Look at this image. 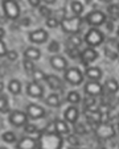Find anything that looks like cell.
<instances>
[{"label":"cell","instance_id":"1","mask_svg":"<svg viewBox=\"0 0 119 149\" xmlns=\"http://www.w3.org/2000/svg\"><path fill=\"white\" fill-rule=\"evenodd\" d=\"M37 141V149H62L64 146V137L57 132L49 131L48 128L41 131L38 135Z\"/></svg>","mask_w":119,"mask_h":149},{"label":"cell","instance_id":"2","mask_svg":"<svg viewBox=\"0 0 119 149\" xmlns=\"http://www.w3.org/2000/svg\"><path fill=\"white\" fill-rule=\"evenodd\" d=\"M64 78L71 86H79L83 82V73L78 68H68L64 73Z\"/></svg>","mask_w":119,"mask_h":149},{"label":"cell","instance_id":"3","mask_svg":"<svg viewBox=\"0 0 119 149\" xmlns=\"http://www.w3.org/2000/svg\"><path fill=\"white\" fill-rule=\"evenodd\" d=\"M60 25H61V28L66 33L77 34L79 32V28H81V17L76 16V17H71V19H64L60 23Z\"/></svg>","mask_w":119,"mask_h":149},{"label":"cell","instance_id":"4","mask_svg":"<svg viewBox=\"0 0 119 149\" xmlns=\"http://www.w3.org/2000/svg\"><path fill=\"white\" fill-rule=\"evenodd\" d=\"M95 135L98 139L101 140H108V139L114 137L115 135V130L111 124H107V123H99L95 125Z\"/></svg>","mask_w":119,"mask_h":149},{"label":"cell","instance_id":"5","mask_svg":"<svg viewBox=\"0 0 119 149\" xmlns=\"http://www.w3.org/2000/svg\"><path fill=\"white\" fill-rule=\"evenodd\" d=\"M3 9L8 19L16 20L20 16V7L15 0H3Z\"/></svg>","mask_w":119,"mask_h":149},{"label":"cell","instance_id":"6","mask_svg":"<svg viewBox=\"0 0 119 149\" xmlns=\"http://www.w3.org/2000/svg\"><path fill=\"white\" fill-rule=\"evenodd\" d=\"M105 41V36L101 31H98L97 28H93L86 33L85 36V42L89 46H98Z\"/></svg>","mask_w":119,"mask_h":149},{"label":"cell","instance_id":"7","mask_svg":"<svg viewBox=\"0 0 119 149\" xmlns=\"http://www.w3.org/2000/svg\"><path fill=\"white\" fill-rule=\"evenodd\" d=\"M8 120L13 127L20 128V127H24L27 123H28V116H27V113L23 112V111L15 110V111H11V112H9Z\"/></svg>","mask_w":119,"mask_h":149},{"label":"cell","instance_id":"8","mask_svg":"<svg viewBox=\"0 0 119 149\" xmlns=\"http://www.w3.org/2000/svg\"><path fill=\"white\" fill-rule=\"evenodd\" d=\"M27 116L32 120H37V119H43L45 116V110L44 107L38 106L36 103H29L27 106Z\"/></svg>","mask_w":119,"mask_h":149},{"label":"cell","instance_id":"9","mask_svg":"<svg viewBox=\"0 0 119 149\" xmlns=\"http://www.w3.org/2000/svg\"><path fill=\"white\" fill-rule=\"evenodd\" d=\"M83 90H85V93H86V95H88V96H91V98H94V96L102 95V93H103V86L99 83V82L89 81L88 83L85 84Z\"/></svg>","mask_w":119,"mask_h":149},{"label":"cell","instance_id":"10","mask_svg":"<svg viewBox=\"0 0 119 149\" xmlns=\"http://www.w3.org/2000/svg\"><path fill=\"white\" fill-rule=\"evenodd\" d=\"M86 21H88L90 25H94V26L102 25V24L106 23V15L101 11L89 12L88 16H86Z\"/></svg>","mask_w":119,"mask_h":149},{"label":"cell","instance_id":"11","mask_svg":"<svg viewBox=\"0 0 119 149\" xmlns=\"http://www.w3.org/2000/svg\"><path fill=\"white\" fill-rule=\"evenodd\" d=\"M27 95L31 98L40 99L44 96V87L37 82H29L27 84Z\"/></svg>","mask_w":119,"mask_h":149},{"label":"cell","instance_id":"12","mask_svg":"<svg viewBox=\"0 0 119 149\" xmlns=\"http://www.w3.org/2000/svg\"><path fill=\"white\" fill-rule=\"evenodd\" d=\"M79 118V110L77 106H69L68 108L64 112V120L66 121L68 124H77Z\"/></svg>","mask_w":119,"mask_h":149},{"label":"cell","instance_id":"13","mask_svg":"<svg viewBox=\"0 0 119 149\" xmlns=\"http://www.w3.org/2000/svg\"><path fill=\"white\" fill-rule=\"evenodd\" d=\"M49 63L57 71H65L68 69V61H66V58H64L61 56H52L49 58Z\"/></svg>","mask_w":119,"mask_h":149},{"label":"cell","instance_id":"14","mask_svg":"<svg viewBox=\"0 0 119 149\" xmlns=\"http://www.w3.org/2000/svg\"><path fill=\"white\" fill-rule=\"evenodd\" d=\"M79 58L82 59L83 65L88 66L89 63L94 62L97 58H98V53H97V50H95V49H93V48H86L82 53L79 54Z\"/></svg>","mask_w":119,"mask_h":149},{"label":"cell","instance_id":"15","mask_svg":"<svg viewBox=\"0 0 119 149\" xmlns=\"http://www.w3.org/2000/svg\"><path fill=\"white\" fill-rule=\"evenodd\" d=\"M48 40V33L44 29H37L29 33V41L33 44H44Z\"/></svg>","mask_w":119,"mask_h":149},{"label":"cell","instance_id":"16","mask_svg":"<svg viewBox=\"0 0 119 149\" xmlns=\"http://www.w3.org/2000/svg\"><path fill=\"white\" fill-rule=\"evenodd\" d=\"M16 149H37V141L36 139L25 136L21 137L16 143Z\"/></svg>","mask_w":119,"mask_h":149},{"label":"cell","instance_id":"17","mask_svg":"<svg viewBox=\"0 0 119 149\" xmlns=\"http://www.w3.org/2000/svg\"><path fill=\"white\" fill-rule=\"evenodd\" d=\"M53 127H54V132H57L58 135H68L70 132V127L66 123L65 120H61V119H56L53 121Z\"/></svg>","mask_w":119,"mask_h":149},{"label":"cell","instance_id":"18","mask_svg":"<svg viewBox=\"0 0 119 149\" xmlns=\"http://www.w3.org/2000/svg\"><path fill=\"white\" fill-rule=\"evenodd\" d=\"M83 75H86L90 81L98 82L99 79L103 77V71L101 70V68H98V66H90V68L86 69V71H85Z\"/></svg>","mask_w":119,"mask_h":149},{"label":"cell","instance_id":"19","mask_svg":"<svg viewBox=\"0 0 119 149\" xmlns=\"http://www.w3.org/2000/svg\"><path fill=\"white\" fill-rule=\"evenodd\" d=\"M45 81H46L48 86L52 88V90L57 91V90H61V88H62V81H61L57 75H54V74H49V75H46Z\"/></svg>","mask_w":119,"mask_h":149},{"label":"cell","instance_id":"20","mask_svg":"<svg viewBox=\"0 0 119 149\" xmlns=\"http://www.w3.org/2000/svg\"><path fill=\"white\" fill-rule=\"evenodd\" d=\"M24 57H25L27 59H29V61H37V59L41 58V52H40V49L31 46V48L25 49Z\"/></svg>","mask_w":119,"mask_h":149},{"label":"cell","instance_id":"21","mask_svg":"<svg viewBox=\"0 0 119 149\" xmlns=\"http://www.w3.org/2000/svg\"><path fill=\"white\" fill-rule=\"evenodd\" d=\"M8 91L13 95H19L21 93V82L19 79H11L8 83Z\"/></svg>","mask_w":119,"mask_h":149},{"label":"cell","instance_id":"22","mask_svg":"<svg viewBox=\"0 0 119 149\" xmlns=\"http://www.w3.org/2000/svg\"><path fill=\"white\" fill-rule=\"evenodd\" d=\"M45 103L48 104L49 107H60L61 106V99H60L58 94H50L48 95V98L45 99Z\"/></svg>","mask_w":119,"mask_h":149},{"label":"cell","instance_id":"23","mask_svg":"<svg viewBox=\"0 0 119 149\" xmlns=\"http://www.w3.org/2000/svg\"><path fill=\"white\" fill-rule=\"evenodd\" d=\"M105 87L107 88L110 93H116L118 91V81H116L115 78H110V79H107L106 81V83H105Z\"/></svg>","mask_w":119,"mask_h":149},{"label":"cell","instance_id":"24","mask_svg":"<svg viewBox=\"0 0 119 149\" xmlns=\"http://www.w3.org/2000/svg\"><path fill=\"white\" fill-rule=\"evenodd\" d=\"M66 99H68V102L70 104L76 106V104H78L79 102H81V95H79V93H77V91H70V93L68 94V96H66Z\"/></svg>","mask_w":119,"mask_h":149},{"label":"cell","instance_id":"25","mask_svg":"<svg viewBox=\"0 0 119 149\" xmlns=\"http://www.w3.org/2000/svg\"><path fill=\"white\" fill-rule=\"evenodd\" d=\"M1 139H3V141L7 143V144H13V143H16V140H17L15 132H12V131H7V132H4L3 136H1Z\"/></svg>","mask_w":119,"mask_h":149},{"label":"cell","instance_id":"26","mask_svg":"<svg viewBox=\"0 0 119 149\" xmlns=\"http://www.w3.org/2000/svg\"><path fill=\"white\" fill-rule=\"evenodd\" d=\"M45 77H46V74L43 70H40V69H34L33 73H32L33 82H37V83H40L41 81H45Z\"/></svg>","mask_w":119,"mask_h":149},{"label":"cell","instance_id":"27","mask_svg":"<svg viewBox=\"0 0 119 149\" xmlns=\"http://www.w3.org/2000/svg\"><path fill=\"white\" fill-rule=\"evenodd\" d=\"M71 9H73L74 15L76 16H79V15L83 12V4L81 3V1H77V0H74V1H71Z\"/></svg>","mask_w":119,"mask_h":149},{"label":"cell","instance_id":"28","mask_svg":"<svg viewBox=\"0 0 119 149\" xmlns=\"http://www.w3.org/2000/svg\"><path fill=\"white\" fill-rule=\"evenodd\" d=\"M9 102L6 95H0V112H8Z\"/></svg>","mask_w":119,"mask_h":149},{"label":"cell","instance_id":"29","mask_svg":"<svg viewBox=\"0 0 119 149\" xmlns=\"http://www.w3.org/2000/svg\"><path fill=\"white\" fill-rule=\"evenodd\" d=\"M69 42H70V45L73 46V48H78V46L82 45L83 40L81 38V36H78V34H73V36H70V38H69Z\"/></svg>","mask_w":119,"mask_h":149},{"label":"cell","instance_id":"30","mask_svg":"<svg viewBox=\"0 0 119 149\" xmlns=\"http://www.w3.org/2000/svg\"><path fill=\"white\" fill-rule=\"evenodd\" d=\"M23 65H24V69H25V71L28 74H32L33 73V70L36 68H34V63H33V61H29V59H24V62H23Z\"/></svg>","mask_w":119,"mask_h":149},{"label":"cell","instance_id":"31","mask_svg":"<svg viewBox=\"0 0 119 149\" xmlns=\"http://www.w3.org/2000/svg\"><path fill=\"white\" fill-rule=\"evenodd\" d=\"M66 53H68V56L70 57V58H78L79 54H81V52L78 50V48H73V46H70V48L66 50Z\"/></svg>","mask_w":119,"mask_h":149},{"label":"cell","instance_id":"32","mask_svg":"<svg viewBox=\"0 0 119 149\" xmlns=\"http://www.w3.org/2000/svg\"><path fill=\"white\" fill-rule=\"evenodd\" d=\"M83 104H85L86 110H94L93 106H95V99L91 98V96H89V98H86L85 100H83Z\"/></svg>","mask_w":119,"mask_h":149},{"label":"cell","instance_id":"33","mask_svg":"<svg viewBox=\"0 0 119 149\" xmlns=\"http://www.w3.org/2000/svg\"><path fill=\"white\" fill-rule=\"evenodd\" d=\"M107 11H108V13H110L111 16L118 17V15H119V7H118V4H111V6L107 8Z\"/></svg>","mask_w":119,"mask_h":149},{"label":"cell","instance_id":"34","mask_svg":"<svg viewBox=\"0 0 119 149\" xmlns=\"http://www.w3.org/2000/svg\"><path fill=\"white\" fill-rule=\"evenodd\" d=\"M24 130H25V132L28 133V135H32V133H36L37 131V127L34 125V124H29V123H27L25 125H24Z\"/></svg>","mask_w":119,"mask_h":149},{"label":"cell","instance_id":"35","mask_svg":"<svg viewBox=\"0 0 119 149\" xmlns=\"http://www.w3.org/2000/svg\"><path fill=\"white\" fill-rule=\"evenodd\" d=\"M38 8H40V15H41V16H44V17H50L52 11L49 9V7H46V6H40Z\"/></svg>","mask_w":119,"mask_h":149},{"label":"cell","instance_id":"36","mask_svg":"<svg viewBox=\"0 0 119 149\" xmlns=\"http://www.w3.org/2000/svg\"><path fill=\"white\" fill-rule=\"evenodd\" d=\"M48 50L50 52V53H57V52L60 50V44L57 41H52L48 46Z\"/></svg>","mask_w":119,"mask_h":149},{"label":"cell","instance_id":"37","mask_svg":"<svg viewBox=\"0 0 119 149\" xmlns=\"http://www.w3.org/2000/svg\"><path fill=\"white\" fill-rule=\"evenodd\" d=\"M46 25H48L49 28H56V26L58 25V20L54 19V17H48V20H46Z\"/></svg>","mask_w":119,"mask_h":149},{"label":"cell","instance_id":"38","mask_svg":"<svg viewBox=\"0 0 119 149\" xmlns=\"http://www.w3.org/2000/svg\"><path fill=\"white\" fill-rule=\"evenodd\" d=\"M7 58L9 59V61H15V59H17V57H19V54H17L16 50H8L7 52Z\"/></svg>","mask_w":119,"mask_h":149},{"label":"cell","instance_id":"39","mask_svg":"<svg viewBox=\"0 0 119 149\" xmlns=\"http://www.w3.org/2000/svg\"><path fill=\"white\" fill-rule=\"evenodd\" d=\"M68 143L70 144V145H78L79 141H78V139H77V136L69 135V136H68Z\"/></svg>","mask_w":119,"mask_h":149},{"label":"cell","instance_id":"40","mask_svg":"<svg viewBox=\"0 0 119 149\" xmlns=\"http://www.w3.org/2000/svg\"><path fill=\"white\" fill-rule=\"evenodd\" d=\"M7 46H6V44L3 42V40H0V57H4L7 54Z\"/></svg>","mask_w":119,"mask_h":149},{"label":"cell","instance_id":"41","mask_svg":"<svg viewBox=\"0 0 119 149\" xmlns=\"http://www.w3.org/2000/svg\"><path fill=\"white\" fill-rule=\"evenodd\" d=\"M28 3L31 4L32 7H40V4H41V0H28Z\"/></svg>","mask_w":119,"mask_h":149},{"label":"cell","instance_id":"42","mask_svg":"<svg viewBox=\"0 0 119 149\" xmlns=\"http://www.w3.org/2000/svg\"><path fill=\"white\" fill-rule=\"evenodd\" d=\"M76 125V130L78 133H85V128H83V125H79V124H74Z\"/></svg>","mask_w":119,"mask_h":149},{"label":"cell","instance_id":"43","mask_svg":"<svg viewBox=\"0 0 119 149\" xmlns=\"http://www.w3.org/2000/svg\"><path fill=\"white\" fill-rule=\"evenodd\" d=\"M4 34H6V32H4V29L3 28H0V40L4 37Z\"/></svg>","mask_w":119,"mask_h":149},{"label":"cell","instance_id":"44","mask_svg":"<svg viewBox=\"0 0 119 149\" xmlns=\"http://www.w3.org/2000/svg\"><path fill=\"white\" fill-rule=\"evenodd\" d=\"M3 90H4V83L3 82H0V93H1Z\"/></svg>","mask_w":119,"mask_h":149},{"label":"cell","instance_id":"45","mask_svg":"<svg viewBox=\"0 0 119 149\" xmlns=\"http://www.w3.org/2000/svg\"><path fill=\"white\" fill-rule=\"evenodd\" d=\"M45 1H46V3H48V4H53L54 1H56V0H45Z\"/></svg>","mask_w":119,"mask_h":149},{"label":"cell","instance_id":"46","mask_svg":"<svg viewBox=\"0 0 119 149\" xmlns=\"http://www.w3.org/2000/svg\"><path fill=\"white\" fill-rule=\"evenodd\" d=\"M101 1H105V3H108V1H111V0H101Z\"/></svg>","mask_w":119,"mask_h":149},{"label":"cell","instance_id":"47","mask_svg":"<svg viewBox=\"0 0 119 149\" xmlns=\"http://www.w3.org/2000/svg\"><path fill=\"white\" fill-rule=\"evenodd\" d=\"M0 149H7V148H4V146H0Z\"/></svg>","mask_w":119,"mask_h":149},{"label":"cell","instance_id":"48","mask_svg":"<svg viewBox=\"0 0 119 149\" xmlns=\"http://www.w3.org/2000/svg\"><path fill=\"white\" fill-rule=\"evenodd\" d=\"M99 149H106V148H99Z\"/></svg>","mask_w":119,"mask_h":149}]
</instances>
